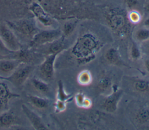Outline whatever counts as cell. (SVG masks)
Segmentation results:
<instances>
[{
	"instance_id": "cell-1",
	"label": "cell",
	"mask_w": 149,
	"mask_h": 130,
	"mask_svg": "<svg viewBox=\"0 0 149 130\" xmlns=\"http://www.w3.org/2000/svg\"><path fill=\"white\" fill-rule=\"evenodd\" d=\"M6 24L16 35H19L24 38L29 39V41H30L40 30L34 18H24L7 21Z\"/></svg>"
},
{
	"instance_id": "cell-2",
	"label": "cell",
	"mask_w": 149,
	"mask_h": 130,
	"mask_svg": "<svg viewBox=\"0 0 149 130\" xmlns=\"http://www.w3.org/2000/svg\"><path fill=\"white\" fill-rule=\"evenodd\" d=\"M34 69L30 63H21L9 75L0 77V80H6L17 88L21 87L26 82Z\"/></svg>"
},
{
	"instance_id": "cell-3",
	"label": "cell",
	"mask_w": 149,
	"mask_h": 130,
	"mask_svg": "<svg viewBox=\"0 0 149 130\" xmlns=\"http://www.w3.org/2000/svg\"><path fill=\"white\" fill-rule=\"evenodd\" d=\"M62 36V30L58 28L39 30L30 41V48H37L51 43Z\"/></svg>"
},
{
	"instance_id": "cell-4",
	"label": "cell",
	"mask_w": 149,
	"mask_h": 130,
	"mask_svg": "<svg viewBox=\"0 0 149 130\" xmlns=\"http://www.w3.org/2000/svg\"><path fill=\"white\" fill-rule=\"evenodd\" d=\"M0 38L8 49L16 52L22 48L17 35L6 23H0Z\"/></svg>"
},
{
	"instance_id": "cell-5",
	"label": "cell",
	"mask_w": 149,
	"mask_h": 130,
	"mask_svg": "<svg viewBox=\"0 0 149 130\" xmlns=\"http://www.w3.org/2000/svg\"><path fill=\"white\" fill-rule=\"evenodd\" d=\"M58 53L46 55L38 66V73L44 81H51L54 75V64Z\"/></svg>"
},
{
	"instance_id": "cell-6",
	"label": "cell",
	"mask_w": 149,
	"mask_h": 130,
	"mask_svg": "<svg viewBox=\"0 0 149 130\" xmlns=\"http://www.w3.org/2000/svg\"><path fill=\"white\" fill-rule=\"evenodd\" d=\"M29 10L35 18L44 26L49 27L53 24V19L38 2H33L29 6Z\"/></svg>"
},
{
	"instance_id": "cell-7",
	"label": "cell",
	"mask_w": 149,
	"mask_h": 130,
	"mask_svg": "<svg viewBox=\"0 0 149 130\" xmlns=\"http://www.w3.org/2000/svg\"><path fill=\"white\" fill-rule=\"evenodd\" d=\"M123 95V91L118 88H113V91L105 99L104 102V109L109 113L115 112L117 108L119 102Z\"/></svg>"
},
{
	"instance_id": "cell-8",
	"label": "cell",
	"mask_w": 149,
	"mask_h": 130,
	"mask_svg": "<svg viewBox=\"0 0 149 130\" xmlns=\"http://www.w3.org/2000/svg\"><path fill=\"white\" fill-rule=\"evenodd\" d=\"M22 109L34 129L40 130L47 129V127L44 124L41 118L37 114L29 109L26 104H23L22 105Z\"/></svg>"
},
{
	"instance_id": "cell-9",
	"label": "cell",
	"mask_w": 149,
	"mask_h": 130,
	"mask_svg": "<svg viewBox=\"0 0 149 130\" xmlns=\"http://www.w3.org/2000/svg\"><path fill=\"white\" fill-rule=\"evenodd\" d=\"M19 96V95L11 92L5 82L0 81V113L7 109L8 102L11 99Z\"/></svg>"
},
{
	"instance_id": "cell-10",
	"label": "cell",
	"mask_w": 149,
	"mask_h": 130,
	"mask_svg": "<svg viewBox=\"0 0 149 130\" xmlns=\"http://www.w3.org/2000/svg\"><path fill=\"white\" fill-rule=\"evenodd\" d=\"M20 64V62L13 58L0 59V77L9 75Z\"/></svg>"
},
{
	"instance_id": "cell-11",
	"label": "cell",
	"mask_w": 149,
	"mask_h": 130,
	"mask_svg": "<svg viewBox=\"0 0 149 130\" xmlns=\"http://www.w3.org/2000/svg\"><path fill=\"white\" fill-rule=\"evenodd\" d=\"M17 118L12 111L0 113V128H8L17 124Z\"/></svg>"
},
{
	"instance_id": "cell-12",
	"label": "cell",
	"mask_w": 149,
	"mask_h": 130,
	"mask_svg": "<svg viewBox=\"0 0 149 130\" xmlns=\"http://www.w3.org/2000/svg\"><path fill=\"white\" fill-rule=\"evenodd\" d=\"M10 58L16 59L21 63H30L33 61L34 57L33 52L29 49H20V50L13 52Z\"/></svg>"
},
{
	"instance_id": "cell-13",
	"label": "cell",
	"mask_w": 149,
	"mask_h": 130,
	"mask_svg": "<svg viewBox=\"0 0 149 130\" xmlns=\"http://www.w3.org/2000/svg\"><path fill=\"white\" fill-rule=\"evenodd\" d=\"M46 45H48L47 49H45L44 51V53L46 55L53 53L59 54L65 49L66 47L63 35L59 39Z\"/></svg>"
},
{
	"instance_id": "cell-14",
	"label": "cell",
	"mask_w": 149,
	"mask_h": 130,
	"mask_svg": "<svg viewBox=\"0 0 149 130\" xmlns=\"http://www.w3.org/2000/svg\"><path fill=\"white\" fill-rule=\"evenodd\" d=\"M27 100L32 106L40 109L47 108L49 106V103L48 99L37 95H28Z\"/></svg>"
},
{
	"instance_id": "cell-15",
	"label": "cell",
	"mask_w": 149,
	"mask_h": 130,
	"mask_svg": "<svg viewBox=\"0 0 149 130\" xmlns=\"http://www.w3.org/2000/svg\"><path fill=\"white\" fill-rule=\"evenodd\" d=\"M73 95L70 93H68L64 88L63 84L61 80L58 82V89L56 92V100L68 103L71 100Z\"/></svg>"
},
{
	"instance_id": "cell-16",
	"label": "cell",
	"mask_w": 149,
	"mask_h": 130,
	"mask_svg": "<svg viewBox=\"0 0 149 130\" xmlns=\"http://www.w3.org/2000/svg\"><path fill=\"white\" fill-rule=\"evenodd\" d=\"M105 57L106 60L111 64H117L121 63L120 56L119 51L114 48H109L105 53Z\"/></svg>"
},
{
	"instance_id": "cell-17",
	"label": "cell",
	"mask_w": 149,
	"mask_h": 130,
	"mask_svg": "<svg viewBox=\"0 0 149 130\" xmlns=\"http://www.w3.org/2000/svg\"><path fill=\"white\" fill-rule=\"evenodd\" d=\"M31 83L34 89L40 93H47L49 91L48 84L42 79L33 77L31 80Z\"/></svg>"
},
{
	"instance_id": "cell-18",
	"label": "cell",
	"mask_w": 149,
	"mask_h": 130,
	"mask_svg": "<svg viewBox=\"0 0 149 130\" xmlns=\"http://www.w3.org/2000/svg\"><path fill=\"white\" fill-rule=\"evenodd\" d=\"M134 38L137 42L142 43L149 40V28L144 26L137 28L134 32Z\"/></svg>"
},
{
	"instance_id": "cell-19",
	"label": "cell",
	"mask_w": 149,
	"mask_h": 130,
	"mask_svg": "<svg viewBox=\"0 0 149 130\" xmlns=\"http://www.w3.org/2000/svg\"><path fill=\"white\" fill-rule=\"evenodd\" d=\"M76 104L83 108H89L91 106V101L82 92L77 93L74 97Z\"/></svg>"
},
{
	"instance_id": "cell-20",
	"label": "cell",
	"mask_w": 149,
	"mask_h": 130,
	"mask_svg": "<svg viewBox=\"0 0 149 130\" xmlns=\"http://www.w3.org/2000/svg\"><path fill=\"white\" fill-rule=\"evenodd\" d=\"M134 87L139 92H147L149 91V82L144 80L139 79L134 82Z\"/></svg>"
},
{
	"instance_id": "cell-21",
	"label": "cell",
	"mask_w": 149,
	"mask_h": 130,
	"mask_svg": "<svg viewBox=\"0 0 149 130\" xmlns=\"http://www.w3.org/2000/svg\"><path fill=\"white\" fill-rule=\"evenodd\" d=\"M77 81L81 85H86L89 84L91 81V75L90 73L87 70L81 71L78 75Z\"/></svg>"
},
{
	"instance_id": "cell-22",
	"label": "cell",
	"mask_w": 149,
	"mask_h": 130,
	"mask_svg": "<svg viewBox=\"0 0 149 130\" xmlns=\"http://www.w3.org/2000/svg\"><path fill=\"white\" fill-rule=\"evenodd\" d=\"M130 55L132 59L138 60L141 56V49L137 43L133 41L130 49Z\"/></svg>"
},
{
	"instance_id": "cell-23",
	"label": "cell",
	"mask_w": 149,
	"mask_h": 130,
	"mask_svg": "<svg viewBox=\"0 0 149 130\" xmlns=\"http://www.w3.org/2000/svg\"><path fill=\"white\" fill-rule=\"evenodd\" d=\"M136 117L140 122H146L149 119V110L146 108L141 109L137 113Z\"/></svg>"
},
{
	"instance_id": "cell-24",
	"label": "cell",
	"mask_w": 149,
	"mask_h": 130,
	"mask_svg": "<svg viewBox=\"0 0 149 130\" xmlns=\"http://www.w3.org/2000/svg\"><path fill=\"white\" fill-rule=\"evenodd\" d=\"M76 26V22L74 21H68L65 23L63 26V28L62 29V35H68L72 33L73 31Z\"/></svg>"
},
{
	"instance_id": "cell-25",
	"label": "cell",
	"mask_w": 149,
	"mask_h": 130,
	"mask_svg": "<svg viewBox=\"0 0 149 130\" xmlns=\"http://www.w3.org/2000/svg\"><path fill=\"white\" fill-rule=\"evenodd\" d=\"M111 81L108 77H103L101 78L98 83V88L102 91H105L111 86Z\"/></svg>"
},
{
	"instance_id": "cell-26",
	"label": "cell",
	"mask_w": 149,
	"mask_h": 130,
	"mask_svg": "<svg viewBox=\"0 0 149 130\" xmlns=\"http://www.w3.org/2000/svg\"><path fill=\"white\" fill-rule=\"evenodd\" d=\"M128 17L130 21L134 24L139 23L141 20V16L139 12L135 10L131 11L128 15Z\"/></svg>"
},
{
	"instance_id": "cell-27",
	"label": "cell",
	"mask_w": 149,
	"mask_h": 130,
	"mask_svg": "<svg viewBox=\"0 0 149 130\" xmlns=\"http://www.w3.org/2000/svg\"><path fill=\"white\" fill-rule=\"evenodd\" d=\"M13 52H12L6 48L0 38V56H5L6 57L7 56H12Z\"/></svg>"
},
{
	"instance_id": "cell-28",
	"label": "cell",
	"mask_w": 149,
	"mask_h": 130,
	"mask_svg": "<svg viewBox=\"0 0 149 130\" xmlns=\"http://www.w3.org/2000/svg\"><path fill=\"white\" fill-rule=\"evenodd\" d=\"M66 103L56 100L54 103V110L56 113H59L63 111L66 107Z\"/></svg>"
},
{
	"instance_id": "cell-29",
	"label": "cell",
	"mask_w": 149,
	"mask_h": 130,
	"mask_svg": "<svg viewBox=\"0 0 149 130\" xmlns=\"http://www.w3.org/2000/svg\"><path fill=\"white\" fill-rule=\"evenodd\" d=\"M141 49L149 55V40L143 42V45H141Z\"/></svg>"
},
{
	"instance_id": "cell-30",
	"label": "cell",
	"mask_w": 149,
	"mask_h": 130,
	"mask_svg": "<svg viewBox=\"0 0 149 130\" xmlns=\"http://www.w3.org/2000/svg\"><path fill=\"white\" fill-rule=\"evenodd\" d=\"M125 1H126V2L127 6L129 7L134 6L137 3V0H125Z\"/></svg>"
},
{
	"instance_id": "cell-31",
	"label": "cell",
	"mask_w": 149,
	"mask_h": 130,
	"mask_svg": "<svg viewBox=\"0 0 149 130\" xmlns=\"http://www.w3.org/2000/svg\"><path fill=\"white\" fill-rule=\"evenodd\" d=\"M144 66L146 70L149 73V57L144 60Z\"/></svg>"
},
{
	"instance_id": "cell-32",
	"label": "cell",
	"mask_w": 149,
	"mask_h": 130,
	"mask_svg": "<svg viewBox=\"0 0 149 130\" xmlns=\"http://www.w3.org/2000/svg\"><path fill=\"white\" fill-rule=\"evenodd\" d=\"M143 26L149 28V16H148L143 21Z\"/></svg>"
},
{
	"instance_id": "cell-33",
	"label": "cell",
	"mask_w": 149,
	"mask_h": 130,
	"mask_svg": "<svg viewBox=\"0 0 149 130\" xmlns=\"http://www.w3.org/2000/svg\"><path fill=\"white\" fill-rule=\"evenodd\" d=\"M144 10L147 13H149V2H148L144 6Z\"/></svg>"
}]
</instances>
